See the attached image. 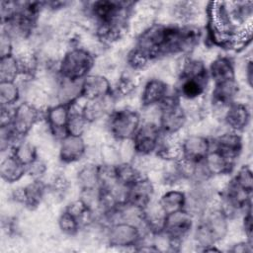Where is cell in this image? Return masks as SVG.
I'll return each instance as SVG.
<instances>
[{
  "instance_id": "6da1fadb",
  "label": "cell",
  "mask_w": 253,
  "mask_h": 253,
  "mask_svg": "<svg viewBox=\"0 0 253 253\" xmlns=\"http://www.w3.org/2000/svg\"><path fill=\"white\" fill-rule=\"evenodd\" d=\"M95 64L94 55L84 47H73L68 50L58 63L59 76L65 79L83 80Z\"/></svg>"
},
{
  "instance_id": "7a4b0ae2",
  "label": "cell",
  "mask_w": 253,
  "mask_h": 253,
  "mask_svg": "<svg viewBox=\"0 0 253 253\" xmlns=\"http://www.w3.org/2000/svg\"><path fill=\"white\" fill-rule=\"evenodd\" d=\"M140 125L139 114L129 109L113 111L108 119L110 133L120 141L131 139Z\"/></svg>"
},
{
  "instance_id": "3957f363",
  "label": "cell",
  "mask_w": 253,
  "mask_h": 253,
  "mask_svg": "<svg viewBox=\"0 0 253 253\" xmlns=\"http://www.w3.org/2000/svg\"><path fill=\"white\" fill-rule=\"evenodd\" d=\"M161 137L162 131L158 124L151 121L141 124L131 138L135 153L140 156H147L156 151Z\"/></svg>"
},
{
  "instance_id": "277c9868",
  "label": "cell",
  "mask_w": 253,
  "mask_h": 253,
  "mask_svg": "<svg viewBox=\"0 0 253 253\" xmlns=\"http://www.w3.org/2000/svg\"><path fill=\"white\" fill-rule=\"evenodd\" d=\"M141 237V230L136 225L126 221L112 223L107 232L109 244L118 247L137 245L140 242Z\"/></svg>"
},
{
  "instance_id": "5b68a950",
  "label": "cell",
  "mask_w": 253,
  "mask_h": 253,
  "mask_svg": "<svg viewBox=\"0 0 253 253\" xmlns=\"http://www.w3.org/2000/svg\"><path fill=\"white\" fill-rule=\"evenodd\" d=\"M40 117V109L35 104L26 101L15 108L11 126L18 135L24 137L39 122Z\"/></svg>"
},
{
  "instance_id": "8992f818",
  "label": "cell",
  "mask_w": 253,
  "mask_h": 253,
  "mask_svg": "<svg viewBox=\"0 0 253 253\" xmlns=\"http://www.w3.org/2000/svg\"><path fill=\"white\" fill-rule=\"evenodd\" d=\"M193 226V215L186 210L167 214L163 232L173 240L182 241Z\"/></svg>"
},
{
  "instance_id": "52a82bcc",
  "label": "cell",
  "mask_w": 253,
  "mask_h": 253,
  "mask_svg": "<svg viewBox=\"0 0 253 253\" xmlns=\"http://www.w3.org/2000/svg\"><path fill=\"white\" fill-rule=\"evenodd\" d=\"M70 117V104H57L45 112V120L52 135L62 139L67 133V124Z\"/></svg>"
},
{
  "instance_id": "ba28073f",
  "label": "cell",
  "mask_w": 253,
  "mask_h": 253,
  "mask_svg": "<svg viewBox=\"0 0 253 253\" xmlns=\"http://www.w3.org/2000/svg\"><path fill=\"white\" fill-rule=\"evenodd\" d=\"M154 194L153 184L146 177H139L126 187V202L135 207L144 209L151 203Z\"/></svg>"
},
{
  "instance_id": "9c48e42d",
  "label": "cell",
  "mask_w": 253,
  "mask_h": 253,
  "mask_svg": "<svg viewBox=\"0 0 253 253\" xmlns=\"http://www.w3.org/2000/svg\"><path fill=\"white\" fill-rule=\"evenodd\" d=\"M111 93V83L104 75L89 74L82 80L81 97L87 101L101 99Z\"/></svg>"
},
{
  "instance_id": "30bf717a",
  "label": "cell",
  "mask_w": 253,
  "mask_h": 253,
  "mask_svg": "<svg viewBox=\"0 0 253 253\" xmlns=\"http://www.w3.org/2000/svg\"><path fill=\"white\" fill-rule=\"evenodd\" d=\"M183 157L200 162L211 149V140L201 134L188 135L181 142Z\"/></svg>"
},
{
  "instance_id": "8fae6325",
  "label": "cell",
  "mask_w": 253,
  "mask_h": 253,
  "mask_svg": "<svg viewBox=\"0 0 253 253\" xmlns=\"http://www.w3.org/2000/svg\"><path fill=\"white\" fill-rule=\"evenodd\" d=\"M209 75L200 77H180L177 95L186 101L200 100L206 92Z\"/></svg>"
},
{
  "instance_id": "7c38bea8",
  "label": "cell",
  "mask_w": 253,
  "mask_h": 253,
  "mask_svg": "<svg viewBox=\"0 0 253 253\" xmlns=\"http://www.w3.org/2000/svg\"><path fill=\"white\" fill-rule=\"evenodd\" d=\"M211 145L223 155L235 161L242 149V138L237 131L229 129L218 134L211 142Z\"/></svg>"
},
{
  "instance_id": "4fadbf2b",
  "label": "cell",
  "mask_w": 253,
  "mask_h": 253,
  "mask_svg": "<svg viewBox=\"0 0 253 253\" xmlns=\"http://www.w3.org/2000/svg\"><path fill=\"white\" fill-rule=\"evenodd\" d=\"M59 158L65 163H73L80 160L86 152V143L82 136L67 134L60 139Z\"/></svg>"
},
{
  "instance_id": "5bb4252c",
  "label": "cell",
  "mask_w": 253,
  "mask_h": 253,
  "mask_svg": "<svg viewBox=\"0 0 253 253\" xmlns=\"http://www.w3.org/2000/svg\"><path fill=\"white\" fill-rule=\"evenodd\" d=\"M202 163L210 177L227 174L234 166V160L226 157L215 148L209 151L206 157L202 160Z\"/></svg>"
},
{
  "instance_id": "9a60e30c",
  "label": "cell",
  "mask_w": 253,
  "mask_h": 253,
  "mask_svg": "<svg viewBox=\"0 0 253 253\" xmlns=\"http://www.w3.org/2000/svg\"><path fill=\"white\" fill-rule=\"evenodd\" d=\"M250 120V112L248 107L239 102H232L224 116L223 122L229 129L233 131H240L244 129Z\"/></svg>"
},
{
  "instance_id": "2e32d148",
  "label": "cell",
  "mask_w": 253,
  "mask_h": 253,
  "mask_svg": "<svg viewBox=\"0 0 253 253\" xmlns=\"http://www.w3.org/2000/svg\"><path fill=\"white\" fill-rule=\"evenodd\" d=\"M168 94V85L163 80L149 79L141 93V104L145 108L157 106Z\"/></svg>"
},
{
  "instance_id": "e0dca14e",
  "label": "cell",
  "mask_w": 253,
  "mask_h": 253,
  "mask_svg": "<svg viewBox=\"0 0 253 253\" xmlns=\"http://www.w3.org/2000/svg\"><path fill=\"white\" fill-rule=\"evenodd\" d=\"M209 76L213 80L214 84L230 79H235L234 64L227 56L216 57L210 66Z\"/></svg>"
},
{
  "instance_id": "ac0fdd59",
  "label": "cell",
  "mask_w": 253,
  "mask_h": 253,
  "mask_svg": "<svg viewBox=\"0 0 253 253\" xmlns=\"http://www.w3.org/2000/svg\"><path fill=\"white\" fill-rule=\"evenodd\" d=\"M25 174H27V167L12 154L2 160L0 165V175L7 183L19 181Z\"/></svg>"
},
{
  "instance_id": "d6986e66",
  "label": "cell",
  "mask_w": 253,
  "mask_h": 253,
  "mask_svg": "<svg viewBox=\"0 0 253 253\" xmlns=\"http://www.w3.org/2000/svg\"><path fill=\"white\" fill-rule=\"evenodd\" d=\"M238 91L239 87L235 79L215 83L211 94V102L230 104L234 102Z\"/></svg>"
},
{
  "instance_id": "ffe728a7",
  "label": "cell",
  "mask_w": 253,
  "mask_h": 253,
  "mask_svg": "<svg viewBox=\"0 0 253 253\" xmlns=\"http://www.w3.org/2000/svg\"><path fill=\"white\" fill-rule=\"evenodd\" d=\"M186 194L179 190H169L165 192L158 201V205L167 214L185 209Z\"/></svg>"
},
{
  "instance_id": "44dd1931",
  "label": "cell",
  "mask_w": 253,
  "mask_h": 253,
  "mask_svg": "<svg viewBox=\"0 0 253 253\" xmlns=\"http://www.w3.org/2000/svg\"><path fill=\"white\" fill-rule=\"evenodd\" d=\"M199 14V8L195 2L182 1L177 2L172 7L173 18L183 25H189Z\"/></svg>"
},
{
  "instance_id": "7402d4cb",
  "label": "cell",
  "mask_w": 253,
  "mask_h": 253,
  "mask_svg": "<svg viewBox=\"0 0 253 253\" xmlns=\"http://www.w3.org/2000/svg\"><path fill=\"white\" fill-rule=\"evenodd\" d=\"M77 182L81 190L99 188V166L94 164L84 165L77 174Z\"/></svg>"
},
{
  "instance_id": "603a6c76",
  "label": "cell",
  "mask_w": 253,
  "mask_h": 253,
  "mask_svg": "<svg viewBox=\"0 0 253 253\" xmlns=\"http://www.w3.org/2000/svg\"><path fill=\"white\" fill-rule=\"evenodd\" d=\"M22 75L18 57L14 54L2 57L0 60L1 81H16Z\"/></svg>"
},
{
  "instance_id": "cb8c5ba5",
  "label": "cell",
  "mask_w": 253,
  "mask_h": 253,
  "mask_svg": "<svg viewBox=\"0 0 253 253\" xmlns=\"http://www.w3.org/2000/svg\"><path fill=\"white\" fill-rule=\"evenodd\" d=\"M11 154L26 167L38 158L36 146L27 140L21 139L12 149Z\"/></svg>"
},
{
  "instance_id": "d4e9b609",
  "label": "cell",
  "mask_w": 253,
  "mask_h": 253,
  "mask_svg": "<svg viewBox=\"0 0 253 253\" xmlns=\"http://www.w3.org/2000/svg\"><path fill=\"white\" fill-rule=\"evenodd\" d=\"M115 170L118 182L126 187L129 186L142 176L139 169L134 164H131L129 162L120 163L118 166L115 167Z\"/></svg>"
},
{
  "instance_id": "484cf974",
  "label": "cell",
  "mask_w": 253,
  "mask_h": 253,
  "mask_svg": "<svg viewBox=\"0 0 253 253\" xmlns=\"http://www.w3.org/2000/svg\"><path fill=\"white\" fill-rule=\"evenodd\" d=\"M21 96V88L16 81L0 82V103L1 106L13 107Z\"/></svg>"
},
{
  "instance_id": "4316f807",
  "label": "cell",
  "mask_w": 253,
  "mask_h": 253,
  "mask_svg": "<svg viewBox=\"0 0 253 253\" xmlns=\"http://www.w3.org/2000/svg\"><path fill=\"white\" fill-rule=\"evenodd\" d=\"M46 186L41 180H34L31 184L25 187L26 192V207L35 208L39 206L46 193Z\"/></svg>"
},
{
  "instance_id": "83f0119b",
  "label": "cell",
  "mask_w": 253,
  "mask_h": 253,
  "mask_svg": "<svg viewBox=\"0 0 253 253\" xmlns=\"http://www.w3.org/2000/svg\"><path fill=\"white\" fill-rule=\"evenodd\" d=\"M101 158H102V164L116 167L120 163H122L123 159L120 153V150L116 148L113 145L105 144L101 148Z\"/></svg>"
},
{
  "instance_id": "f1b7e54d",
  "label": "cell",
  "mask_w": 253,
  "mask_h": 253,
  "mask_svg": "<svg viewBox=\"0 0 253 253\" xmlns=\"http://www.w3.org/2000/svg\"><path fill=\"white\" fill-rule=\"evenodd\" d=\"M231 182L234 185H236L237 187H239L247 192L252 193L253 178H252V172L248 167L243 166L242 168H240L239 171L237 172V174L231 180Z\"/></svg>"
},
{
  "instance_id": "f546056e",
  "label": "cell",
  "mask_w": 253,
  "mask_h": 253,
  "mask_svg": "<svg viewBox=\"0 0 253 253\" xmlns=\"http://www.w3.org/2000/svg\"><path fill=\"white\" fill-rule=\"evenodd\" d=\"M127 64L134 70L143 69L152 59L142 52L140 49L134 47L132 50H130L126 57Z\"/></svg>"
},
{
  "instance_id": "4dcf8cb0",
  "label": "cell",
  "mask_w": 253,
  "mask_h": 253,
  "mask_svg": "<svg viewBox=\"0 0 253 253\" xmlns=\"http://www.w3.org/2000/svg\"><path fill=\"white\" fill-rule=\"evenodd\" d=\"M136 88L135 80L130 76H122L115 85V93L118 97H126L134 92Z\"/></svg>"
},
{
  "instance_id": "1f68e13d",
  "label": "cell",
  "mask_w": 253,
  "mask_h": 253,
  "mask_svg": "<svg viewBox=\"0 0 253 253\" xmlns=\"http://www.w3.org/2000/svg\"><path fill=\"white\" fill-rule=\"evenodd\" d=\"M58 225L59 228L66 234H75L80 227L78 220L66 211L60 215Z\"/></svg>"
},
{
  "instance_id": "d6a6232c",
  "label": "cell",
  "mask_w": 253,
  "mask_h": 253,
  "mask_svg": "<svg viewBox=\"0 0 253 253\" xmlns=\"http://www.w3.org/2000/svg\"><path fill=\"white\" fill-rule=\"evenodd\" d=\"M45 170H46L45 163L42 160H41L39 157L27 166V174L33 177L34 180H40L41 177L43 176Z\"/></svg>"
},
{
  "instance_id": "836d02e7",
  "label": "cell",
  "mask_w": 253,
  "mask_h": 253,
  "mask_svg": "<svg viewBox=\"0 0 253 253\" xmlns=\"http://www.w3.org/2000/svg\"><path fill=\"white\" fill-rule=\"evenodd\" d=\"M13 54V40L4 32H2L0 40V55L6 57Z\"/></svg>"
},
{
  "instance_id": "e575fe53",
  "label": "cell",
  "mask_w": 253,
  "mask_h": 253,
  "mask_svg": "<svg viewBox=\"0 0 253 253\" xmlns=\"http://www.w3.org/2000/svg\"><path fill=\"white\" fill-rule=\"evenodd\" d=\"M243 228L245 234L251 241V234H252V214H251V208L245 211L244 218H243Z\"/></svg>"
},
{
  "instance_id": "d590c367",
  "label": "cell",
  "mask_w": 253,
  "mask_h": 253,
  "mask_svg": "<svg viewBox=\"0 0 253 253\" xmlns=\"http://www.w3.org/2000/svg\"><path fill=\"white\" fill-rule=\"evenodd\" d=\"M251 242H240L238 244H235L233 245L231 251L232 252H239V253H243V252H251L252 249H251Z\"/></svg>"
}]
</instances>
